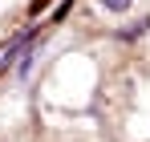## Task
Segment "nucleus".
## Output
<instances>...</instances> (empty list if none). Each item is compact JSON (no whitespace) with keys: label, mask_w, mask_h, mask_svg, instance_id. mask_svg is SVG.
Returning a JSON list of instances; mask_svg holds the SVG:
<instances>
[{"label":"nucleus","mask_w":150,"mask_h":142,"mask_svg":"<svg viewBox=\"0 0 150 142\" xmlns=\"http://www.w3.org/2000/svg\"><path fill=\"white\" fill-rule=\"evenodd\" d=\"M101 4H105V8H110V12H126V8H130V4H134V0H101Z\"/></svg>","instance_id":"obj_1"}]
</instances>
